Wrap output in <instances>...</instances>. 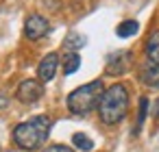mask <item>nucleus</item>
Instances as JSON below:
<instances>
[{
  "label": "nucleus",
  "mask_w": 159,
  "mask_h": 152,
  "mask_svg": "<svg viewBox=\"0 0 159 152\" xmlns=\"http://www.w3.org/2000/svg\"><path fill=\"white\" fill-rule=\"evenodd\" d=\"M50 126H52V122L48 115H35L13 128V141L22 150H35L46 141Z\"/></svg>",
  "instance_id": "f257e3e1"
},
{
  "label": "nucleus",
  "mask_w": 159,
  "mask_h": 152,
  "mask_svg": "<svg viewBox=\"0 0 159 152\" xmlns=\"http://www.w3.org/2000/svg\"><path fill=\"white\" fill-rule=\"evenodd\" d=\"M129 111V93H126V87L124 85H111L105 89L100 102H98V113H100V119L105 124H118L124 119Z\"/></svg>",
  "instance_id": "f03ea898"
},
{
  "label": "nucleus",
  "mask_w": 159,
  "mask_h": 152,
  "mask_svg": "<svg viewBox=\"0 0 159 152\" xmlns=\"http://www.w3.org/2000/svg\"><path fill=\"white\" fill-rule=\"evenodd\" d=\"M105 89H102V80H92L87 85H81L79 89H74L68 96V109L74 115H87L92 109L98 106L100 98H102Z\"/></svg>",
  "instance_id": "7ed1b4c3"
},
{
  "label": "nucleus",
  "mask_w": 159,
  "mask_h": 152,
  "mask_svg": "<svg viewBox=\"0 0 159 152\" xmlns=\"http://www.w3.org/2000/svg\"><path fill=\"white\" fill-rule=\"evenodd\" d=\"M42 96H44V87H42L39 80H33V78L20 83V87H18V91H16V98H18L20 102H24V104H33V102H37Z\"/></svg>",
  "instance_id": "20e7f679"
},
{
  "label": "nucleus",
  "mask_w": 159,
  "mask_h": 152,
  "mask_svg": "<svg viewBox=\"0 0 159 152\" xmlns=\"http://www.w3.org/2000/svg\"><path fill=\"white\" fill-rule=\"evenodd\" d=\"M48 31H50V24L44 15H31L24 24V35L29 39H42Z\"/></svg>",
  "instance_id": "39448f33"
},
{
  "label": "nucleus",
  "mask_w": 159,
  "mask_h": 152,
  "mask_svg": "<svg viewBox=\"0 0 159 152\" xmlns=\"http://www.w3.org/2000/svg\"><path fill=\"white\" fill-rule=\"evenodd\" d=\"M57 67H59V54H57V52L46 54V57L39 61V67H37V76H39V80H42V83L52 80L55 74H57Z\"/></svg>",
  "instance_id": "423d86ee"
},
{
  "label": "nucleus",
  "mask_w": 159,
  "mask_h": 152,
  "mask_svg": "<svg viewBox=\"0 0 159 152\" xmlns=\"http://www.w3.org/2000/svg\"><path fill=\"white\" fill-rule=\"evenodd\" d=\"M129 67H131V54L126 50H120V52L111 54L109 61H107V72L109 74H122V72H129Z\"/></svg>",
  "instance_id": "0eeeda50"
},
{
  "label": "nucleus",
  "mask_w": 159,
  "mask_h": 152,
  "mask_svg": "<svg viewBox=\"0 0 159 152\" xmlns=\"http://www.w3.org/2000/svg\"><path fill=\"white\" fill-rule=\"evenodd\" d=\"M142 80L150 87H159V65L146 61L144 67H142Z\"/></svg>",
  "instance_id": "6e6552de"
},
{
  "label": "nucleus",
  "mask_w": 159,
  "mask_h": 152,
  "mask_svg": "<svg viewBox=\"0 0 159 152\" xmlns=\"http://www.w3.org/2000/svg\"><path fill=\"white\" fill-rule=\"evenodd\" d=\"M146 59L155 65H159V31L152 33L146 41Z\"/></svg>",
  "instance_id": "1a4fd4ad"
},
{
  "label": "nucleus",
  "mask_w": 159,
  "mask_h": 152,
  "mask_svg": "<svg viewBox=\"0 0 159 152\" xmlns=\"http://www.w3.org/2000/svg\"><path fill=\"white\" fill-rule=\"evenodd\" d=\"M137 31H139V24H137L135 20H124V22H120V24H118V28H116L118 37H122V39L133 37Z\"/></svg>",
  "instance_id": "9d476101"
},
{
  "label": "nucleus",
  "mask_w": 159,
  "mask_h": 152,
  "mask_svg": "<svg viewBox=\"0 0 159 152\" xmlns=\"http://www.w3.org/2000/svg\"><path fill=\"white\" fill-rule=\"evenodd\" d=\"M79 67H81V57H79V52H66V54H63V72L70 76V74H74Z\"/></svg>",
  "instance_id": "9b49d317"
},
{
  "label": "nucleus",
  "mask_w": 159,
  "mask_h": 152,
  "mask_svg": "<svg viewBox=\"0 0 159 152\" xmlns=\"http://www.w3.org/2000/svg\"><path fill=\"white\" fill-rule=\"evenodd\" d=\"M72 143H74L79 150H83V152H89V150L94 148V141H92L85 132H74V135H72Z\"/></svg>",
  "instance_id": "f8f14e48"
},
{
  "label": "nucleus",
  "mask_w": 159,
  "mask_h": 152,
  "mask_svg": "<svg viewBox=\"0 0 159 152\" xmlns=\"http://www.w3.org/2000/svg\"><path fill=\"white\" fill-rule=\"evenodd\" d=\"M63 46L68 48V52H76L81 46H85V37H83V35H76V33H72V35H68V37H66Z\"/></svg>",
  "instance_id": "ddd939ff"
},
{
  "label": "nucleus",
  "mask_w": 159,
  "mask_h": 152,
  "mask_svg": "<svg viewBox=\"0 0 159 152\" xmlns=\"http://www.w3.org/2000/svg\"><path fill=\"white\" fill-rule=\"evenodd\" d=\"M146 113H148V98H139V115H137V126H135V132H139L144 119H146Z\"/></svg>",
  "instance_id": "4468645a"
},
{
  "label": "nucleus",
  "mask_w": 159,
  "mask_h": 152,
  "mask_svg": "<svg viewBox=\"0 0 159 152\" xmlns=\"http://www.w3.org/2000/svg\"><path fill=\"white\" fill-rule=\"evenodd\" d=\"M44 152H74V150L68 148V145H63V143H55V145H48Z\"/></svg>",
  "instance_id": "2eb2a0df"
},
{
  "label": "nucleus",
  "mask_w": 159,
  "mask_h": 152,
  "mask_svg": "<svg viewBox=\"0 0 159 152\" xmlns=\"http://www.w3.org/2000/svg\"><path fill=\"white\" fill-rule=\"evenodd\" d=\"M155 115H157V117H159V100H157V102H155Z\"/></svg>",
  "instance_id": "dca6fc26"
},
{
  "label": "nucleus",
  "mask_w": 159,
  "mask_h": 152,
  "mask_svg": "<svg viewBox=\"0 0 159 152\" xmlns=\"http://www.w3.org/2000/svg\"><path fill=\"white\" fill-rule=\"evenodd\" d=\"M0 152H2V148H0Z\"/></svg>",
  "instance_id": "f3484780"
}]
</instances>
